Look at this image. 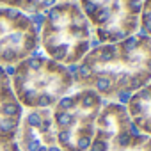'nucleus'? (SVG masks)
Listing matches in <instances>:
<instances>
[{"instance_id": "obj_1", "label": "nucleus", "mask_w": 151, "mask_h": 151, "mask_svg": "<svg viewBox=\"0 0 151 151\" xmlns=\"http://www.w3.org/2000/svg\"><path fill=\"white\" fill-rule=\"evenodd\" d=\"M75 87L96 91L103 101L126 105L132 94L151 82V37L135 34L117 43L98 45L71 66Z\"/></svg>"}, {"instance_id": "obj_2", "label": "nucleus", "mask_w": 151, "mask_h": 151, "mask_svg": "<svg viewBox=\"0 0 151 151\" xmlns=\"http://www.w3.org/2000/svg\"><path fill=\"white\" fill-rule=\"evenodd\" d=\"M94 46L93 29L77 0H59L43 14L39 48L46 57L71 68Z\"/></svg>"}, {"instance_id": "obj_3", "label": "nucleus", "mask_w": 151, "mask_h": 151, "mask_svg": "<svg viewBox=\"0 0 151 151\" xmlns=\"http://www.w3.org/2000/svg\"><path fill=\"white\" fill-rule=\"evenodd\" d=\"M16 100L25 110L52 109L75 89L71 68L55 62L45 53H34L7 69Z\"/></svg>"}, {"instance_id": "obj_4", "label": "nucleus", "mask_w": 151, "mask_h": 151, "mask_svg": "<svg viewBox=\"0 0 151 151\" xmlns=\"http://www.w3.org/2000/svg\"><path fill=\"white\" fill-rule=\"evenodd\" d=\"M103 103L96 91L75 87L50 109L57 146L62 151H89Z\"/></svg>"}, {"instance_id": "obj_5", "label": "nucleus", "mask_w": 151, "mask_h": 151, "mask_svg": "<svg viewBox=\"0 0 151 151\" xmlns=\"http://www.w3.org/2000/svg\"><path fill=\"white\" fill-rule=\"evenodd\" d=\"M86 14L94 43L110 45L139 34L142 0H77Z\"/></svg>"}, {"instance_id": "obj_6", "label": "nucleus", "mask_w": 151, "mask_h": 151, "mask_svg": "<svg viewBox=\"0 0 151 151\" xmlns=\"http://www.w3.org/2000/svg\"><path fill=\"white\" fill-rule=\"evenodd\" d=\"M89 151H151V135L133 124L123 103L105 101Z\"/></svg>"}, {"instance_id": "obj_7", "label": "nucleus", "mask_w": 151, "mask_h": 151, "mask_svg": "<svg viewBox=\"0 0 151 151\" xmlns=\"http://www.w3.org/2000/svg\"><path fill=\"white\" fill-rule=\"evenodd\" d=\"M39 23L16 9L0 7V66L9 69L39 50Z\"/></svg>"}, {"instance_id": "obj_8", "label": "nucleus", "mask_w": 151, "mask_h": 151, "mask_svg": "<svg viewBox=\"0 0 151 151\" xmlns=\"http://www.w3.org/2000/svg\"><path fill=\"white\" fill-rule=\"evenodd\" d=\"M16 144L20 151H50L57 146L50 109L25 110L18 126Z\"/></svg>"}, {"instance_id": "obj_9", "label": "nucleus", "mask_w": 151, "mask_h": 151, "mask_svg": "<svg viewBox=\"0 0 151 151\" xmlns=\"http://www.w3.org/2000/svg\"><path fill=\"white\" fill-rule=\"evenodd\" d=\"M23 112L25 109L14 96L7 69L0 66V151H6L16 140Z\"/></svg>"}, {"instance_id": "obj_10", "label": "nucleus", "mask_w": 151, "mask_h": 151, "mask_svg": "<svg viewBox=\"0 0 151 151\" xmlns=\"http://www.w3.org/2000/svg\"><path fill=\"white\" fill-rule=\"evenodd\" d=\"M124 107L133 124L142 133L151 135V82H147L140 91L132 94Z\"/></svg>"}, {"instance_id": "obj_11", "label": "nucleus", "mask_w": 151, "mask_h": 151, "mask_svg": "<svg viewBox=\"0 0 151 151\" xmlns=\"http://www.w3.org/2000/svg\"><path fill=\"white\" fill-rule=\"evenodd\" d=\"M59 0H0V7L16 9L29 16H39L45 14Z\"/></svg>"}, {"instance_id": "obj_12", "label": "nucleus", "mask_w": 151, "mask_h": 151, "mask_svg": "<svg viewBox=\"0 0 151 151\" xmlns=\"http://www.w3.org/2000/svg\"><path fill=\"white\" fill-rule=\"evenodd\" d=\"M139 34L151 37V0H142L140 20H139Z\"/></svg>"}]
</instances>
